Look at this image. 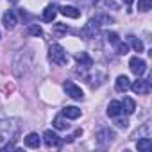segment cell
Instances as JSON below:
<instances>
[{
  "instance_id": "obj_3",
  "label": "cell",
  "mask_w": 152,
  "mask_h": 152,
  "mask_svg": "<svg viewBox=\"0 0 152 152\" xmlns=\"http://www.w3.org/2000/svg\"><path fill=\"white\" fill-rule=\"evenodd\" d=\"M90 70H91V72L84 75V79H86V83H88L91 88H99L100 84L106 83V79H107L106 70H102V68H99V66H95V68L91 66Z\"/></svg>"
},
{
  "instance_id": "obj_29",
  "label": "cell",
  "mask_w": 152,
  "mask_h": 152,
  "mask_svg": "<svg viewBox=\"0 0 152 152\" xmlns=\"http://www.w3.org/2000/svg\"><path fill=\"white\" fill-rule=\"evenodd\" d=\"M81 134H83V129H77V131H75V132H73V134H68V136L64 138V141H68V143H70V141H73L75 138H79Z\"/></svg>"
},
{
  "instance_id": "obj_16",
  "label": "cell",
  "mask_w": 152,
  "mask_h": 152,
  "mask_svg": "<svg viewBox=\"0 0 152 152\" xmlns=\"http://www.w3.org/2000/svg\"><path fill=\"white\" fill-rule=\"evenodd\" d=\"M120 106H122V113H125V115H132L134 109H136V102L131 97H124V100L120 102Z\"/></svg>"
},
{
  "instance_id": "obj_12",
  "label": "cell",
  "mask_w": 152,
  "mask_h": 152,
  "mask_svg": "<svg viewBox=\"0 0 152 152\" xmlns=\"http://www.w3.org/2000/svg\"><path fill=\"white\" fill-rule=\"evenodd\" d=\"M129 86H131V81H129L127 75H118L116 81H115V90L118 93H125L129 90Z\"/></svg>"
},
{
  "instance_id": "obj_9",
  "label": "cell",
  "mask_w": 152,
  "mask_h": 152,
  "mask_svg": "<svg viewBox=\"0 0 152 152\" xmlns=\"http://www.w3.org/2000/svg\"><path fill=\"white\" fill-rule=\"evenodd\" d=\"M129 68H131V72H132L134 75L141 77V75L147 72V63H145L141 57L134 56V57H131V59H129Z\"/></svg>"
},
{
  "instance_id": "obj_19",
  "label": "cell",
  "mask_w": 152,
  "mask_h": 152,
  "mask_svg": "<svg viewBox=\"0 0 152 152\" xmlns=\"http://www.w3.org/2000/svg\"><path fill=\"white\" fill-rule=\"evenodd\" d=\"M140 138H150V124H143L136 132H132L131 140H140Z\"/></svg>"
},
{
  "instance_id": "obj_5",
  "label": "cell",
  "mask_w": 152,
  "mask_h": 152,
  "mask_svg": "<svg viewBox=\"0 0 152 152\" xmlns=\"http://www.w3.org/2000/svg\"><path fill=\"white\" fill-rule=\"evenodd\" d=\"M97 143L100 145V147H109L111 143H113V140H115V132L109 129V127H100L99 131H97Z\"/></svg>"
},
{
  "instance_id": "obj_10",
  "label": "cell",
  "mask_w": 152,
  "mask_h": 152,
  "mask_svg": "<svg viewBox=\"0 0 152 152\" xmlns=\"http://www.w3.org/2000/svg\"><path fill=\"white\" fill-rule=\"evenodd\" d=\"M43 143H45L48 148H59L61 143H63V140H61L56 132H52V131H45V132H43Z\"/></svg>"
},
{
  "instance_id": "obj_34",
  "label": "cell",
  "mask_w": 152,
  "mask_h": 152,
  "mask_svg": "<svg viewBox=\"0 0 152 152\" xmlns=\"http://www.w3.org/2000/svg\"><path fill=\"white\" fill-rule=\"evenodd\" d=\"M0 38H2V34H0Z\"/></svg>"
},
{
  "instance_id": "obj_4",
  "label": "cell",
  "mask_w": 152,
  "mask_h": 152,
  "mask_svg": "<svg viewBox=\"0 0 152 152\" xmlns=\"http://www.w3.org/2000/svg\"><path fill=\"white\" fill-rule=\"evenodd\" d=\"M48 59H50L54 64H57V66H63V64L68 63L66 50H64L61 45H57V43L50 45V48H48Z\"/></svg>"
},
{
  "instance_id": "obj_25",
  "label": "cell",
  "mask_w": 152,
  "mask_h": 152,
  "mask_svg": "<svg viewBox=\"0 0 152 152\" xmlns=\"http://www.w3.org/2000/svg\"><path fill=\"white\" fill-rule=\"evenodd\" d=\"M152 9V0H138V11L147 13Z\"/></svg>"
},
{
  "instance_id": "obj_14",
  "label": "cell",
  "mask_w": 152,
  "mask_h": 152,
  "mask_svg": "<svg viewBox=\"0 0 152 152\" xmlns=\"http://www.w3.org/2000/svg\"><path fill=\"white\" fill-rule=\"evenodd\" d=\"M61 115L66 116L68 120H77V118L81 116V109L75 107V106H66V107L61 109Z\"/></svg>"
},
{
  "instance_id": "obj_1",
  "label": "cell",
  "mask_w": 152,
  "mask_h": 152,
  "mask_svg": "<svg viewBox=\"0 0 152 152\" xmlns=\"http://www.w3.org/2000/svg\"><path fill=\"white\" fill-rule=\"evenodd\" d=\"M22 131V122L18 118H4L0 120V150L9 141H16Z\"/></svg>"
},
{
  "instance_id": "obj_24",
  "label": "cell",
  "mask_w": 152,
  "mask_h": 152,
  "mask_svg": "<svg viewBox=\"0 0 152 152\" xmlns=\"http://www.w3.org/2000/svg\"><path fill=\"white\" fill-rule=\"evenodd\" d=\"M129 43L132 45V48H134L138 54H140V52H143V48H145V47H143V41H141V39H138V38H136V36H132V34L129 36Z\"/></svg>"
},
{
  "instance_id": "obj_11",
  "label": "cell",
  "mask_w": 152,
  "mask_h": 152,
  "mask_svg": "<svg viewBox=\"0 0 152 152\" xmlns=\"http://www.w3.org/2000/svg\"><path fill=\"white\" fill-rule=\"evenodd\" d=\"M75 61L79 63L81 68H86V70H90V68L93 66V57H91L88 52H79V54H75Z\"/></svg>"
},
{
  "instance_id": "obj_13",
  "label": "cell",
  "mask_w": 152,
  "mask_h": 152,
  "mask_svg": "<svg viewBox=\"0 0 152 152\" xmlns=\"http://www.w3.org/2000/svg\"><path fill=\"white\" fill-rule=\"evenodd\" d=\"M2 23L6 25V29H15L16 27V23H18V18H16V13L15 11H7V13H4V16H2Z\"/></svg>"
},
{
  "instance_id": "obj_18",
  "label": "cell",
  "mask_w": 152,
  "mask_h": 152,
  "mask_svg": "<svg viewBox=\"0 0 152 152\" xmlns=\"http://www.w3.org/2000/svg\"><path fill=\"white\" fill-rule=\"evenodd\" d=\"M57 13H59V11H57V6L50 4V6H47L45 11H43V20L50 23V22H54V18L57 16Z\"/></svg>"
},
{
  "instance_id": "obj_30",
  "label": "cell",
  "mask_w": 152,
  "mask_h": 152,
  "mask_svg": "<svg viewBox=\"0 0 152 152\" xmlns=\"http://www.w3.org/2000/svg\"><path fill=\"white\" fill-rule=\"evenodd\" d=\"M54 31H56L57 34H64V32L68 31V27H66L64 23H56V25H54Z\"/></svg>"
},
{
  "instance_id": "obj_8",
  "label": "cell",
  "mask_w": 152,
  "mask_h": 152,
  "mask_svg": "<svg viewBox=\"0 0 152 152\" xmlns=\"http://www.w3.org/2000/svg\"><path fill=\"white\" fill-rule=\"evenodd\" d=\"M129 90H132L136 95H148V91H150V81H148V79H140V77H138L134 83H131Z\"/></svg>"
},
{
  "instance_id": "obj_28",
  "label": "cell",
  "mask_w": 152,
  "mask_h": 152,
  "mask_svg": "<svg viewBox=\"0 0 152 152\" xmlns=\"http://www.w3.org/2000/svg\"><path fill=\"white\" fill-rule=\"evenodd\" d=\"M115 125H116L118 129H127L129 120H127V118H120V115H118V116H115Z\"/></svg>"
},
{
  "instance_id": "obj_7",
  "label": "cell",
  "mask_w": 152,
  "mask_h": 152,
  "mask_svg": "<svg viewBox=\"0 0 152 152\" xmlns=\"http://www.w3.org/2000/svg\"><path fill=\"white\" fill-rule=\"evenodd\" d=\"M63 88H64L66 95H68L70 99H73V100H83V99H84V93H83V90H81L77 84H75L73 81H64Z\"/></svg>"
},
{
  "instance_id": "obj_21",
  "label": "cell",
  "mask_w": 152,
  "mask_h": 152,
  "mask_svg": "<svg viewBox=\"0 0 152 152\" xmlns=\"http://www.w3.org/2000/svg\"><path fill=\"white\" fill-rule=\"evenodd\" d=\"M106 113H107V116H111V118L122 115V106H120V102H118V100H111L109 106H107V111H106Z\"/></svg>"
},
{
  "instance_id": "obj_17",
  "label": "cell",
  "mask_w": 152,
  "mask_h": 152,
  "mask_svg": "<svg viewBox=\"0 0 152 152\" xmlns=\"http://www.w3.org/2000/svg\"><path fill=\"white\" fill-rule=\"evenodd\" d=\"M23 141H25V145H27L29 148H38V147L41 145V138L38 136V132H29Z\"/></svg>"
},
{
  "instance_id": "obj_26",
  "label": "cell",
  "mask_w": 152,
  "mask_h": 152,
  "mask_svg": "<svg viewBox=\"0 0 152 152\" xmlns=\"http://www.w3.org/2000/svg\"><path fill=\"white\" fill-rule=\"evenodd\" d=\"M104 38H106V41L107 43H111V45H116L118 41H120V38H118V34L116 32H104Z\"/></svg>"
},
{
  "instance_id": "obj_32",
  "label": "cell",
  "mask_w": 152,
  "mask_h": 152,
  "mask_svg": "<svg viewBox=\"0 0 152 152\" xmlns=\"http://www.w3.org/2000/svg\"><path fill=\"white\" fill-rule=\"evenodd\" d=\"M122 2H125V4H127V6H131V4H132V2H134V0H122Z\"/></svg>"
},
{
  "instance_id": "obj_33",
  "label": "cell",
  "mask_w": 152,
  "mask_h": 152,
  "mask_svg": "<svg viewBox=\"0 0 152 152\" xmlns=\"http://www.w3.org/2000/svg\"><path fill=\"white\" fill-rule=\"evenodd\" d=\"M7 2H11V4H16V2H18V0H7Z\"/></svg>"
},
{
  "instance_id": "obj_20",
  "label": "cell",
  "mask_w": 152,
  "mask_h": 152,
  "mask_svg": "<svg viewBox=\"0 0 152 152\" xmlns=\"http://www.w3.org/2000/svg\"><path fill=\"white\" fill-rule=\"evenodd\" d=\"M136 148L140 152H150L152 150V138H140V140H136Z\"/></svg>"
},
{
  "instance_id": "obj_31",
  "label": "cell",
  "mask_w": 152,
  "mask_h": 152,
  "mask_svg": "<svg viewBox=\"0 0 152 152\" xmlns=\"http://www.w3.org/2000/svg\"><path fill=\"white\" fill-rule=\"evenodd\" d=\"M106 6H107V7L111 6L113 9H120V4H118V2H115V0H106Z\"/></svg>"
},
{
  "instance_id": "obj_22",
  "label": "cell",
  "mask_w": 152,
  "mask_h": 152,
  "mask_svg": "<svg viewBox=\"0 0 152 152\" xmlns=\"http://www.w3.org/2000/svg\"><path fill=\"white\" fill-rule=\"evenodd\" d=\"M68 118L66 116H63V115H57L56 118H54V122H52V125L57 129V131H66L68 127H70V124L66 122Z\"/></svg>"
},
{
  "instance_id": "obj_2",
  "label": "cell",
  "mask_w": 152,
  "mask_h": 152,
  "mask_svg": "<svg viewBox=\"0 0 152 152\" xmlns=\"http://www.w3.org/2000/svg\"><path fill=\"white\" fill-rule=\"evenodd\" d=\"M32 61H34V52L31 48H22L16 52L15 59H13V73L15 77H23V75L29 73L31 66H32Z\"/></svg>"
},
{
  "instance_id": "obj_27",
  "label": "cell",
  "mask_w": 152,
  "mask_h": 152,
  "mask_svg": "<svg viewBox=\"0 0 152 152\" xmlns=\"http://www.w3.org/2000/svg\"><path fill=\"white\" fill-rule=\"evenodd\" d=\"M115 48H116V54H118V56H125V54L129 52V45L124 43V41H118V43L115 45Z\"/></svg>"
},
{
  "instance_id": "obj_23",
  "label": "cell",
  "mask_w": 152,
  "mask_h": 152,
  "mask_svg": "<svg viewBox=\"0 0 152 152\" xmlns=\"http://www.w3.org/2000/svg\"><path fill=\"white\" fill-rule=\"evenodd\" d=\"M25 32H27L29 36H41V34H43V29H41L38 23H29Z\"/></svg>"
},
{
  "instance_id": "obj_6",
  "label": "cell",
  "mask_w": 152,
  "mask_h": 152,
  "mask_svg": "<svg viewBox=\"0 0 152 152\" xmlns=\"http://www.w3.org/2000/svg\"><path fill=\"white\" fill-rule=\"evenodd\" d=\"M99 31H100V23H99L95 18H91V20L81 29V36H83V39H91V38H95V36L99 34Z\"/></svg>"
},
{
  "instance_id": "obj_15",
  "label": "cell",
  "mask_w": 152,
  "mask_h": 152,
  "mask_svg": "<svg viewBox=\"0 0 152 152\" xmlns=\"http://www.w3.org/2000/svg\"><path fill=\"white\" fill-rule=\"evenodd\" d=\"M57 11L61 15H64L66 18H79L81 16V9L73 7V6H63V7H57Z\"/></svg>"
}]
</instances>
